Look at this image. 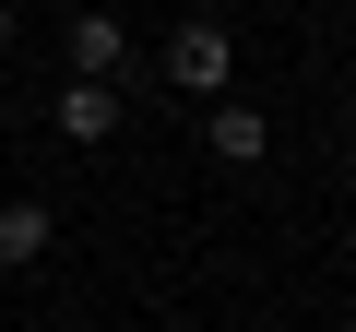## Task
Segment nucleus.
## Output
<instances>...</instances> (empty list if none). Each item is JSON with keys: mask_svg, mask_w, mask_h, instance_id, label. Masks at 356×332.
Here are the masks:
<instances>
[{"mask_svg": "<svg viewBox=\"0 0 356 332\" xmlns=\"http://www.w3.org/2000/svg\"><path fill=\"white\" fill-rule=\"evenodd\" d=\"M0 131H13V95H0Z\"/></svg>", "mask_w": 356, "mask_h": 332, "instance_id": "7", "label": "nucleus"}, {"mask_svg": "<svg viewBox=\"0 0 356 332\" xmlns=\"http://www.w3.org/2000/svg\"><path fill=\"white\" fill-rule=\"evenodd\" d=\"M13 36H24V13H13V0H0V48H13Z\"/></svg>", "mask_w": 356, "mask_h": 332, "instance_id": "6", "label": "nucleus"}, {"mask_svg": "<svg viewBox=\"0 0 356 332\" xmlns=\"http://www.w3.org/2000/svg\"><path fill=\"white\" fill-rule=\"evenodd\" d=\"M166 83H178V95H202V107H226V83H238V36H226L214 13H191V24L166 36Z\"/></svg>", "mask_w": 356, "mask_h": 332, "instance_id": "1", "label": "nucleus"}, {"mask_svg": "<svg viewBox=\"0 0 356 332\" xmlns=\"http://www.w3.org/2000/svg\"><path fill=\"white\" fill-rule=\"evenodd\" d=\"M119 72H131L119 13H72V83H119Z\"/></svg>", "mask_w": 356, "mask_h": 332, "instance_id": "2", "label": "nucleus"}, {"mask_svg": "<svg viewBox=\"0 0 356 332\" xmlns=\"http://www.w3.org/2000/svg\"><path fill=\"white\" fill-rule=\"evenodd\" d=\"M48 238H60V214L24 190V202H0V273H36L48 261Z\"/></svg>", "mask_w": 356, "mask_h": 332, "instance_id": "3", "label": "nucleus"}, {"mask_svg": "<svg viewBox=\"0 0 356 332\" xmlns=\"http://www.w3.org/2000/svg\"><path fill=\"white\" fill-rule=\"evenodd\" d=\"M60 142H119V83H60Z\"/></svg>", "mask_w": 356, "mask_h": 332, "instance_id": "4", "label": "nucleus"}, {"mask_svg": "<svg viewBox=\"0 0 356 332\" xmlns=\"http://www.w3.org/2000/svg\"><path fill=\"white\" fill-rule=\"evenodd\" d=\"M202 131H214V154H226V166H261V142H273L250 95H226V107H202Z\"/></svg>", "mask_w": 356, "mask_h": 332, "instance_id": "5", "label": "nucleus"}]
</instances>
